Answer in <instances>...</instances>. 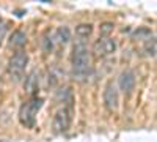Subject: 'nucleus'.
I'll return each instance as SVG.
<instances>
[{
    "mask_svg": "<svg viewBox=\"0 0 157 142\" xmlns=\"http://www.w3.org/2000/svg\"><path fill=\"white\" fill-rule=\"evenodd\" d=\"M90 52L83 43H75L71 52V73L74 79L82 81L90 74Z\"/></svg>",
    "mask_w": 157,
    "mask_h": 142,
    "instance_id": "f257e3e1",
    "label": "nucleus"
},
{
    "mask_svg": "<svg viewBox=\"0 0 157 142\" xmlns=\"http://www.w3.org/2000/svg\"><path fill=\"white\" fill-rule=\"evenodd\" d=\"M43 108V99L33 96L29 101H25L19 109V122L25 128H33L36 123V114Z\"/></svg>",
    "mask_w": 157,
    "mask_h": 142,
    "instance_id": "f03ea898",
    "label": "nucleus"
},
{
    "mask_svg": "<svg viewBox=\"0 0 157 142\" xmlns=\"http://www.w3.org/2000/svg\"><path fill=\"white\" fill-rule=\"evenodd\" d=\"M27 65H29V54L25 52V51L19 49L10 57L8 65H6V71H8V74L13 81H19L24 76V71L27 68Z\"/></svg>",
    "mask_w": 157,
    "mask_h": 142,
    "instance_id": "7ed1b4c3",
    "label": "nucleus"
},
{
    "mask_svg": "<svg viewBox=\"0 0 157 142\" xmlns=\"http://www.w3.org/2000/svg\"><path fill=\"white\" fill-rule=\"evenodd\" d=\"M71 122H72V108L63 106L54 115V120H52V130H54V133H57V134L66 133L69 130V126H71Z\"/></svg>",
    "mask_w": 157,
    "mask_h": 142,
    "instance_id": "20e7f679",
    "label": "nucleus"
},
{
    "mask_svg": "<svg viewBox=\"0 0 157 142\" xmlns=\"http://www.w3.org/2000/svg\"><path fill=\"white\" fill-rule=\"evenodd\" d=\"M102 99H104V106L107 108V111H116L118 104H120V92L118 87L113 81H109L104 87V93H102Z\"/></svg>",
    "mask_w": 157,
    "mask_h": 142,
    "instance_id": "39448f33",
    "label": "nucleus"
},
{
    "mask_svg": "<svg viewBox=\"0 0 157 142\" xmlns=\"http://www.w3.org/2000/svg\"><path fill=\"white\" fill-rule=\"evenodd\" d=\"M116 51V41L110 36H102L93 44V52L98 57H107L112 55Z\"/></svg>",
    "mask_w": 157,
    "mask_h": 142,
    "instance_id": "423d86ee",
    "label": "nucleus"
},
{
    "mask_svg": "<svg viewBox=\"0 0 157 142\" xmlns=\"http://www.w3.org/2000/svg\"><path fill=\"white\" fill-rule=\"evenodd\" d=\"M135 73L132 70H124L121 71L120 77H118V85H120V90L123 93L129 95V93H132V90L135 88Z\"/></svg>",
    "mask_w": 157,
    "mask_h": 142,
    "instance_id": "0eeeda50",
    "label": "nucleus"
},
{
    "mask_svg": "<svg viewBox=\"0 0 157 142\" xmlns=\"http://www.w3.org/2000/svg\"><path fill=\"white\" fill-rule=\"evenodd\" d=\"M24 90H25V93L30 95L32 98L38 93V90H39V73H38L36 70L30 71V73H29V76L25 77Z\"/></svg>",
    "mask_w": 157,
    "mask_h": 142,
    "instance_id": "6e6552de",
    "label": "nucleus"
},
{
    "mask_svg": "<svg viewBox=\"0 0 157 142\" xmlns=\"http://www.w3.org/2000/svg\"><path fill=\"white\" fill-rule=\"evenodd\" d=\"M54 40L60 44H66L69 40H71V30L69 27H66V25H61V27H58L55 30V35H54Z\"/></svg>",
    "mask_w": 157,
    "mask_h": 142,
    "instance_id": "1a4fd4ad",
    "label": "nucleus"
},
{
    "mask_svg": "<svg viewBox=\"0 0 157 142\" xmlns=\"http://www.w3.org/2000/svg\"><path fill=\"white\" fill-rule=\"evenodd\" d=\"M25 43H27V35L22 30L13 32V35L10 36V46H13V47H22Z\"/></svg>",
    "mask_w": 157,
    "mask_h": 142,
    "instance_id": "9d476101",
    "label": "nucleus"
},
{
    "mask_svg": "<svg viewBox=\"0 0 157 142\" xmlns=\"http://www.w3.org/2000/svg\"><path fill=\"white\" fill-rule=\"evenodd\" d=\"M93 33V25L91 24H78L75 27V35L78 38H88Z\"/></svg>",
    "mask_w": 157,
    "mask_h": 142,
    "instance_id": "9b49d317",
    "label": "nucleus"
},
{
    "mask_svg": "<svg viewBox=\"0 0 157 142\" xmlns=\"http://www.w3.org/2000/svg\"><path fill=\"white\" fill-rule=\"evenodd\" d=\"M145 52L148 55H154L157 52V40L154 36H151L149 40H146V44H145Z\"/></svg>",
    "mask_w": 157,
    "mask_h": 142,
    "instance_id": "f8f14e48",
    "label": "nucleus"
},
{
    "mask_svg": "<svg viewBox=\"0 0 157 142\" xmlns=\"http://www.w3.org/2000/svg\"><path fill=\"white\" fill-rule=\"evenodd\" d=\"M113 29H115V24L105 21V22H102V24L99 25V33H101L102 36H109V35L113 32Z\"/></svg>",
    "mask_w": 157,
    "mask_h": 142,
    "instance_id": "ddd939ff",
    "label": "nucleus"
},
{
    "mask_svg": "<svg viewBox=\"0 0 157 142\" xmlns=\"http://www.w3.org/2000/svg\"><path fill=\"white\" fill-rule=\"evenodd\" d=\"M134 36H135V38H138V40H149V38L152 36V33H151V30H149V29L141 27V29H138V30L134 33Z\"/></svg>",
    "mask_w": 157,
    "mask_h": 142,
    "instance_id": "4468645a",
    "label": "nucleus"
},
{
    "mask_svg": "<svg viewBox=\"0 0 157 142\" xmlns=\"http://www.w3.org/2000/svg\"><path fill=\"white\" fill-rule=\"evenodd\" d=\"M43 47H44L46 52H50L52 47H54V36H50L49 33H46L44 38H43Z\"/></svg>",
    "mask_w": 157,
    "mask_h": 142,
    "instance_id": "2eb2a0df",
    "label": "nucleus"
},
{
    "mask_svg": "<svg viewBox=\"0 0 157 142\" xmlns=\"http://www.w3.org/2000/svg\"><path fill=\"white\" fill-rule=\"evenodd\" d=\"M3 32H5V22H3L2 19H0V38H2Z\"/></svg>",
    "mask_w": 157,
    "mask_h": 142,
    "instance_id": "dca6fc26",
    "label": "nucleus"
}]
</instances>
